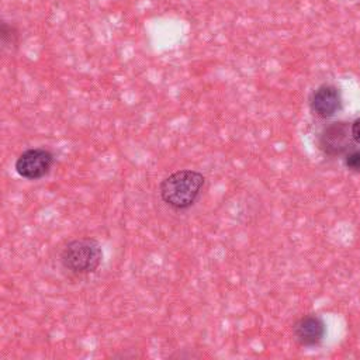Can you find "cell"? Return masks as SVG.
Instances as JSON below:
<instances>
[{
	"label": "cell",
	"mask_w": 360,
	"mask_h": 360,
	"mask_svg": "<svg viewBox=\"0 0 360 360\" xmlns=\"http://www.w3.org/2000/svg\"><path fill=\"white\" fill-rule=\"evenodd\" d=\"M205 179L200 172L195 170H177L162 180L159 186V194L162 201L176 210H187L198 200Z\"/></svg>",
	"instance_id": "1"
},
{
	"label": "cell",
	"mask_w": 360,
	"mask_h": 360,
	"mask_svg": "<svg viewBox=\"0 0 360 360\" xmlns=\"http://www.w3.org/2000/svg\"><path fill=\"white\" fill-rule=\"evenodd\" d=\"M60 264L75 276L94 273L103 262V249L98 240L90 236L69 240L59 253Z\"/></svg>",
	"instance_id": "2"
},
{
	"label": "cell",
	"mask_w": 360,
	"mask_h": 360,
	"mask_svg": "<svg viewBox=\"0 0 360 360\" xmlns=\"http://www.w3.org/2000/svg\"><path fill=\"white\" fill-rule=\"evenodd\" d=\"M311 108L322 118L335 115V112L340 108V94L338 89L329 84L318 87L311 97Z\"/></svg>",
	"instance_id": "6"
},
{
	"label": "cell",
	"mask_w": 360,
	"mask_h": 360,
	"mask_svg": "<svg viewBox=\"0 0 360 360\" xmlns=\"http://www.w3.org/2000/svg\"><path fill=\"white\" fill-rule=\"evenodd\" d=\"M352 136L353 141L360 145V118L352 124Z\"/></svg>",
	"instance_id": "8"
},
{
	"label": "cell",
	"mask_w": 360,
	"mask_h": 360,
	"mask_svg": "<svg viewBox=\"0 0 360 360\" xmlns=\"http://www.w3.org/2000/svg\"><path fill=\"white\" fill-rule=\"evenodd\" d=\"M53 160L55 158L51 150L45 148H31L17 158L14 169L22 179L39 180L49 173Z\"/></svg>",
	"instance_id": "3"
},
{
	"label": "cell",
	"mask_w": 360,
	"mask_h": 360,
	"mask_svg": "<svg viewBox=\"0 0 360 360\" xmlns=\"http://www.w3.org/2000/svg\"><path fill=\"white\" fill-rule=\"evenodd\" d=\"M346 166L352 170L360 172V150H353L346 156Z\"/></svg>",
	"instance_id": "7"
},
{
	"label": "cell",
	"mask_w": 360,
	"mask_h": 360,
	"mask_svg": "<svg viewBox=\"0 0 360 360\" xmlns=\"http://www.w3.org/2000/svg\"><path fill=\"white\" fill-rule=\"evenodd\" d=\"M326 333L325 323L318 315H307L294 325V336L301 346L312 347L319 345Z\"/></svg>",
	"instance_id": "5"
},
{
	"label": "cell",
	"mask_w": 360,
	"mask_h": 360,
	"mask_svg": "<svg viewBox=\"0 0 360 360\" xmlns=\"http://www.w3.org/2000/svg\"><path fill=\"white\" fill-rule=\"evenodd\" d=\"M352 128L345 122H333L323 128L319 136V148L329 156H336L349 149L352 143Z\"/></svg>",
	"instance_id": "4"
}]
</instances>
